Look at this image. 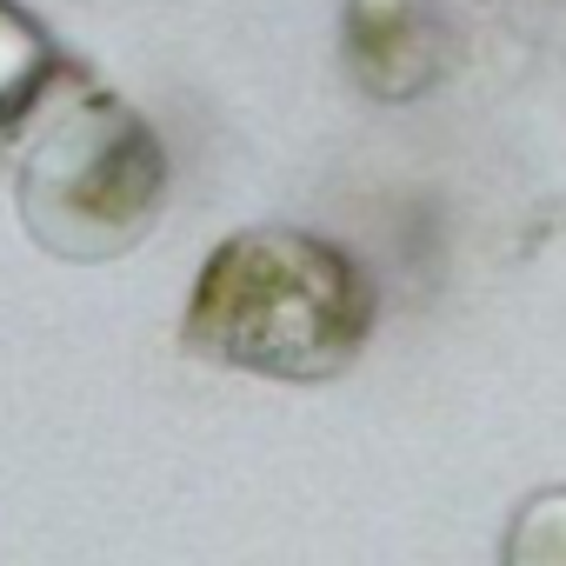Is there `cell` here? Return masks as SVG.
<instances>
[{"instance_id": "3957f363", "label": "cell", "mask_w": 566, "mask_h": 566, "mask_svg": "<svg viewBox=\"0 0 566 566\" xmlns=\"http://www.w3.org/2000/svg\"><path fill=\"white\" fill-rule=\"evenodd\" d=\"M340 61L367 101H420L440 87L453 61V28L440 0H347L340 8Z\"/></svg>"}, {"instance_id": "6da1fadb", "label": "cell", "mask_w": 566, "mask_h": 566, "mask_svg": "<svg viewBox=\"0 0 566 566\" xmlns=\"http://www.w3.org/2000/svg\"><path fill=\"white\" fill-rule=\"evenodd\" d=\"M374 321V273L340 240L301 227H240L193 273L180 347L233 374L314 387L367 354Z\"/></svg>"}, {"instance_id": "5b68a950", "label": "cell", "mask_w": 566, "mask_h": 566, "mask_svg": "<svg viewBox=\"0 0 566 566\" xmlns=\"http://www.w3.org/2000/svg\"><path fill=\"white\" fill-rule=\"evenodd\" d=\"M500 566H566V486L520 500V513L506 520Z\"/></svg>"}, {"instance_id": "277c9868", "label": "cell", "mask_w": 566, "mask_h": 566, "mask_svg": "<svg viewBox=\"0 0 566 566\" xmlns=\"http://www.w3.org/2000/svg\"><path fill=\"white\" fill-rule=\"evenodd\" d=\"M74 61L61 54V41L21 8V0H0V140H14L28 127V114L54 94V81Z\"/></svg>"}, {"instance_id": "7a4b0ae2", "label": "cell", "mask_w": 566, "mask_h": 566, "mask_svg": "<svg viewBox=\"0 0 566 566\" xmlns=\"http://www.w3.org/2000/svg\"><path fill=\"white\" fill-rule=\"evenodd\" d=\"M14 207L54 260H120L167 213V147L140 107L74 61L14 134Z\"/></svg>"}]
</instances>
